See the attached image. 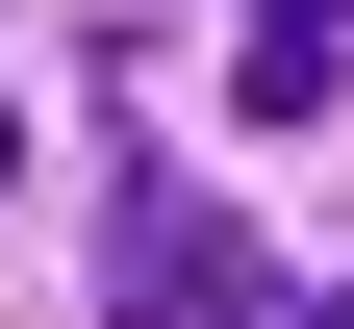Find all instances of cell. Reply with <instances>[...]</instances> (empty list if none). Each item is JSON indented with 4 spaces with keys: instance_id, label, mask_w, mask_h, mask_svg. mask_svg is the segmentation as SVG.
<instances>
[{
    "instance_id": "1",
    "label": "cell",
    "mask_w": 354,
    "mask_h": 329,
    "mask_svg": "<svg viewBox=\"0 0 354 329\" xmlns=\"http://www.w3.org/2000/svg\"><path fill=\"white\" fill-rule=\"evenodd\" d=\"M102 254H127V329H279L253 228H228V203H177V177H127V203H102Z\"/></svg>"
},
{
    "instance_id": "2",
    "label": "cell",
    "mask_w": 354,
    "mask_h": 329,
    "mask_svg": "<svg viewBox=\"0 0 354 329\" xmlns=\"http://www.w3.org/2000/svg\"><path fill=\"white\" fill-rule=\"evenodd\" d=\"M228 102H253V127H304V102H354V76H329V0H253V51H228Z\"/></svg>"
},
{
    "instance_id": "3",
    "label": "cell",
    "mask_w": 354,
    "mask_h": 329,
    "mask_svg": "<svg viewBox=\"0 0 354 329\" xmlns=\"http://www.w3.org/2000/svg\"><path fill=\"white\" fill-rule=\"evenodd\" d=\"M0 177H26V102H0Z\"/></svg>"
}]
</instances>
